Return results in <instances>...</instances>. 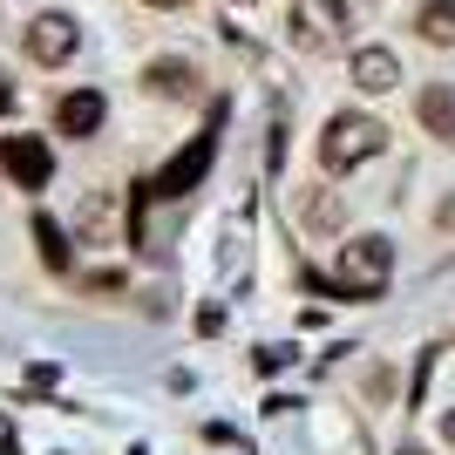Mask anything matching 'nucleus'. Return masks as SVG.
<instances>
[{
  "instance_id": "nucleus-3",
  "label": "nucleus",
  "mask_w": 455,
  "mask_h": 455,
  "mask_svg": "<svg viewBox=\"0 0 455 455\" xmlns=\"http://www.w3.org/2000/svg\"><path fill=\"white\" fill-rule=\"evenodd\" d=\"M340 28H347L340 0H292V14H285V35H292L299 55H333V48H340Z\"/></svg>"
},
{
  "instance_id": "nucleus-12",
  "label": "nucleus",
  "mask_w": 455,
  "mask_h": 455,
  "mask_svg": "<svg viewBox=\"0 0 455 455\" xmlns=\"http://www.w3.org/2000/svg\"><path fill=\"white\" fill-rule=\"evenodd\" d=\"M415 35L428 41V48H455V0H421Z\"/></svg>"
},
{
  "instance_id": "nucleus-8",
  "label": "nucleus",
  "mask_w": 455,
  "mask_h": 455,
  "mask_svg": "<svg viewBox=\"0 0 455 455\" xmlns=\"http://www.w3.org/2000/svg\"><path fill=\"white\" fill-rule=\"evenodd\" d=\"M354 89L361 95H387V89H401V61L387 55V48H354Z\"/></svg>"
},
{
  "instance_id": "nucleus-7",
  "label": "nucleus",
  "mask_w": 455,
  "mask_h": 455,
  "mask_svg": "<svg viewBox=\"0 0 455 455\" xmlns=\"http://www.w3.org/2000/svg\"><path fill=\"white\" fill-rule=\"evenodd\" d=\"M197 61H184V55H156L150 68H143V89L150 95H164V102H190V95H197Z\"/></svg>"
},
{
  "instance_id": "nucleus-13",
  "label": "nucleus",
  "mask_w": 455,
  "mask_h": 455,
  "mask_svg": "<svg viewBox=\"0 0 455 455\" xmlns=\"http://www.w3.org/2000/svg\"><path fill=\"white\" fill-rule=\"evenodd\" d=\"M35 245H41V266L48 272H68V238H61V225L48 218V211L35 218Z\"/></svg>"
},
{
  "instance_id": "nucleus-14",
  "label": "nucleus",
  "mask_w": 455,
  "mask_h": 455,
  "mask_svg": "<svg viewBox=\"0 0 455 455\" xmlns=\"http://www.w3.org/2000/svg\"><path fill=\"white\" fill-rule=\"evenodd\" d=\"M14 449H20V435H14V421L0 415V455H14Z\"/></svg>"
},
{
  "instance_id": "nucleus-1",
  "label": "nucleus",
  "mask_w": 455,
  "mask_h": 455,
  "mask_svg": "<svg viewBox=\"0 0 455 455\" xmlns=\"http://www.w3.org/2000/svg\"><path fill=\"white\" fill-rule=\"evenodd\" d=\"M380 150H387V123H380V116H367V109L326 116V130H320V171L326 177L361 171V164H374Z\"/></svg>"
},
{
  "instance_id": "nucleus-15",
  "label": "nucleus",
  "mask_w": 455,
  "mask_h": 455,
  "mask_svg": "<svg viewBox=\"0 0 455 455\" xmlns=\"http://www.w3.org/2000/svg\"><path fill=\"white\" fill-rule=\"evenodd\" d=\"M7 109H14V89H7V76H0V116H7Z\"/></svg>"
},
{
  "instance_id": "nucleus-2",
  "label": "nucleus",
  "mask_w": 455,
  "mask_h": 455,
  "mask_svg": "<svg viewBox=\"0 0 455 455\" xmlns=\"http://www.w3.org/2000/svg\"><path fill=\"white\" fill-rule=\"evenodd\" d=\"M387 272H395V245L380 231H361V238H347L333 251V285L354 292V299H374L380 285H387Z\"/></svg>"
},
{
  "instance_id": "nucleus-10",
  "label": "nucleus",
  "mask_w": 455,
  "mask_h": 455,
  "mask_svg": "<svg viewBox=\"0 0 455 455\" xmlns=\"http://www.w3.org/2000/svg\"><path fill=\"white\" fill-rule=\"evenodd\" d=\"M299 225L306 231H347V197L340 190H326V184H313V190H299Z\"/></svg>"
},
{
  "instance_id": "nucleus-11",
  "label": "nucleus",
  "mask_w": 455,
  "mask_h": 455,
  "mask_svg": "<svg viewBox=\"0 0 455 455\" xmlns=\"http://www.w3.org/2000/svg\"><path fill=\"white\" fill-rule=\"evenodd\" d=\"M415 116H421V130H428V136L455 143V89H449V82H428V89L415 95Z\"/></svg>"
},
{
  "instance_id": "nucleus-9",
  "label": "nucleus",
  "mask_w": 455,
  "mask_h": 455,
  "mask_svg": "<svg viewBox=\"0 0 455 455\" xmlns=\"http://www.w3.org/2000/svg\"><path fill=\"white\" fill-rule=\"evenodd\" d=\"M55 130L76 136V143H82V136H95V130H102V95H95V89H68L55 102Z\"/></svg>"
},
{
  "instance_id": "nucleus-16",
  "label": "nucleus",
  "mask_w": 455,
  "mask_h": 455,
  "mask_svg": "<svg viewBox=\"0 0 455 455\" xmlns=\"http://www.w3.org/2000/svg\"><path fill=\"white\" fill-rule=\"evenodd\" d=\"M143 7H190V0H143Z\"/></svg>"
},
{
  "instance_id": "nucleus-5",
  "label": "nucleus",
  "mask_w": 455,
  "mask_h": 455,
  "mask_svg": "<svg viewBox=\"0 0 455 455\" xmlns=\"http://www.w3.org/2000/svg\"><path fill=\"white\" fill-rule=\"evenodd\" d=\"M211 156H218V123H211L204 136H190V150H177L171 171L156 177L150 190H156V197H184V190H197V184H204V171H211Z\"/></svg>"
},
{
  "instance_id": "nucleus-4",
  "label": "nucleus",
  "mask_w": 455,
  "mask_h": 455,
  "mask_svg": "<svg viewBox=\"0 0 455 455\" xmlns=\"http://www.w3.org/2000/svg\"><path fill=\"white\" fill-rule=\"evenodd\" d=\"M20 41H28V55L41 61V68H61V61H76V48H82V28H76V14H35L28 28H20Z\"/></svg>"
},
{
  "instance_id": "nucleus-18",
  "label": "nucleus",
  "mask_w": 455,
  "mask_h": 455,
  "mask_svg": "<svg viewBox=\"0 0 455 455\" xmlns=\"http://www.w3.org/2000/svg\"><path fill=\"white\" fill-rule=\"evenodd\" d=\"M238 7H245V0H238Z\"/></svg>"
},
{
  "instance_id": "nucleus-17",
  "label": "nucleus",
  "mask_w": 455,
  "mask_h": 455,
  "mask_svg": "<svg viewBox=\"0 0 455 455\" xmlns=\"http://www.w3.org/2000/svg\"><path fill=\"white\" fill-rule=\"evenodd\" d=\"M442 435H449V442H455V415H449V421H442Z\"/></svg>"
},
{
  "instance_id": "nucleus-6",
  "label": "nucleus",
  "mask_w": 455,
  "mask_h": 455,
  "mask_svg": "<svg viewBox=\"0 0 455 455\" xmlns=\"http://www.w3.org/2000/svg\"><path fill=\"white\" fill-rule=\"evenodd\" d=\"M0 164L20 190H48V177H55V156L41 136H0Z\"/></svg>"
}]
</instances>
